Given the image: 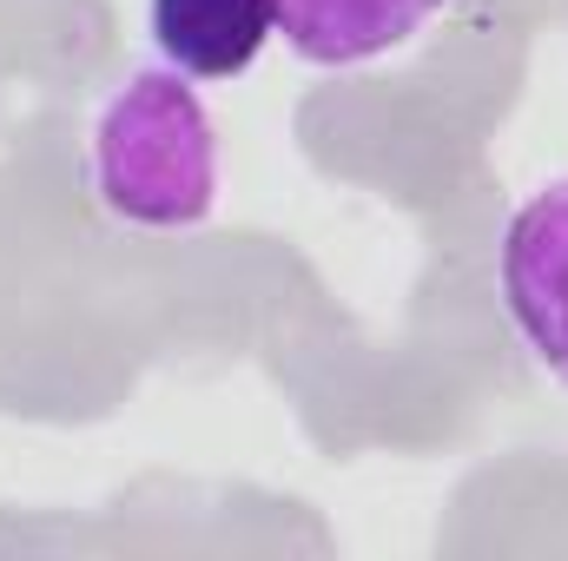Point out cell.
<instances>
[{
	"instance_id": "obj_1",
	"label": "cell",
	"mask_w": 568,
	"mask_h": 561,
	"mask_svg": "<svg viewBox=\"0 0 568 561\" xmlns=\"http://www.w3.org/2000/svg\"><path fill=\"white\" fill-rule=\"evenodd\" d=\"M100 205L145 232H192L219 205V126L179 67L126 73L87 133Z\"/></svg>"
},
{
	"instance_id": "obj_2",
	"label": "cell",
	"mask_w": 568,
	"mask_h": 561,
	"mask_svg": "<svg viewBox=\"0 0 568 561\" xmlns=\"http://www.w3.org/2000/svg\"><path fill=\"white\" fill-rule=\"evenodd\" d=\"M496 278H503L509 324L529 344V357L556 384H568V172L536 185L509 212Z\"/></svg>"
},
{
	"instance_id": "obj_3",
	"label": "cell",
	"mask_w": 568,
	"mask_h": 561,
	"mask_svg": "<svg viewBox=\"0 0 568 561\" xmlns=\"http://www.w3.org/2000/svg\"><path fill=\"white\" fill-rule=\"evenodd\" d=\"M449 0H272V20L311 67H364L410 47Z\"/></svg>"
},
{
	"instance_id": "obj_4",
	"label": "cell",
	"mask_w": 568,
	"mask_h": 561,
	"mask_svg": "<svg viewBox=\"0 0 568 561\" xmlns=\"http://www.w3.org/2000/svg\"><path fill=\"white\" fill-rule=\"evenodd\" d=\"M145 27L185 80H239L278 33L272 0H145Z\"/></svg>"
}]
</instances>
